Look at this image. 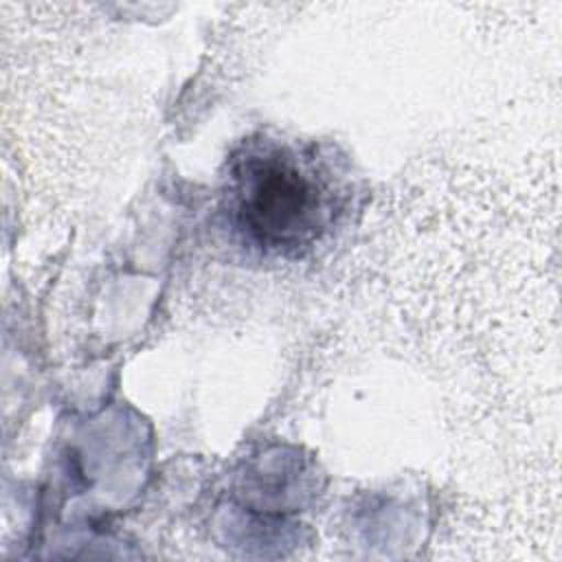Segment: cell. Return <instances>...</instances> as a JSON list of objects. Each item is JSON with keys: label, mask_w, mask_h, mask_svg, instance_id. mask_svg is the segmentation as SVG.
<instances>
[{"label": "cell", "mask_w": 562, "mask_h": 562, "mask_svg": "<svg viewBox=\"0 0 562 562\" xmlns=\"http://www.w3.org/2000/svg\"><path fill=\"white\" fill-rule=\"evenodd\" d=\"M224 200L246 244L299 257L334 228L347 189L338 165L318 145L261 134L228 158Z\"/></svg>", "instance_id": "6da1fadb"}]
</instances>
